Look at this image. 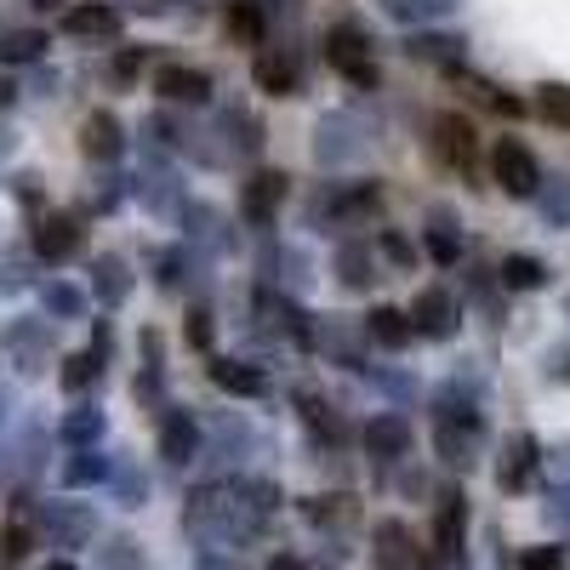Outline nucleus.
Instances as JSON below:
<instances>
[{
    "label": "nucleus",
    "mask_w": 570,
    "mask_h": 570,
    "mask_svg": "<svg viewBox=\"0 0 570 570\" xmlns=\"http://www.w3.org/2000/svg\"><path fill=\"white\" fill-rule=\"evenodd\" d=\"M46 570H75V564H69V559H58V564H46Z\"/></svg>",
    "instance_id": "56"
},
{
    "label": "nucleus",
    "mask_w": 570,
    "mask_h": 570,
    "mask_svg": "<svg viewBox=\"0 0 570 570\" xmlns=\"http://www.w3.org/2000/svg\"><path fill=\"white\" fill-rule=\"evenodd\" d=\"M63 35L69 40H120V7H109V0H80V7L63 12Z\"/></svg>",
    "instance_id": "13"
},
{
    "label": "nucleus",
    "mask_w": 570,
    "mask_h": 570,
    "mask_svg": "<svg viewBox=\"0 0 570 570\" xmlns=\"http://www.w3.org/2000/svg\"><path fill=\"white\" fill-rule=\"evenodd\" d=\"M376 206H383V188H376V183H354V188H337V195H331V217H337V223L371 217Z\"/></svg>",
    "instance_id": "29"
},
{
    "label": "nucleus",
    "mask_w": 570,
    "mask_h": 570,
    "mask_svg": "<svg viewBox=\"0 0 570 570\" xmlns=\"http://www.w3.org/2000/svg\"><path fill=\"white\" fill-rule=\"evenodd\" d=\"M115 497H120V508H142V497H149V480H142L137 468H115Z\"/></svg>",
    "instance_id": "44"
},
{
    "label": "nucleus",
    "mask_w": 570,
    "mask_h": 570,
    "mask_svg": "<svg viewBox=\"0 0 570 570\" xmlns=\"http://www.w3.org/2000/svg\"><path fill=\"white\" fill-rule=\"evenodd\" d=\"M29 7H40V12H46V7H58V0H29Z\"/></svg>",
    "instance_id": "55"
},
{
    "label": "nucleus",
    "mask_w": 570,
    "mask_h": 570,
    "mask_svg": "<svg viewBox=\"0 0 570 570\" xmlns=\"http://www.w3.org/2000/svg\"><path fill=\"white\" fill-rule=\"evenodd\" d=\"M365 451H371L376 462H400V456L411 451V422H405L400 411H376L371 428H365Z\"/></svg>",
    "instance_id": "17"
},
{
    "label": "nucleus",
    "mask_w": 570,
    "mask_h": 570,
    "mask_svg": "<svg viewBox=\"0 0 570 570\" xmlns=\"http://www.w3.org/2000/svg\"><path fill=\"white\" fill-rule=\"evenodd\" d=\"M303 519H308V525H320V531H348L354 519H360V502H354L348 491L308 497V502H303Z\"/></svg>",
    "instance_id": "24"
},
{
    "label": "nucleus",
    "mask_w": 570,
    "mask_h": 570,
    "mask_svg": "<svg viewBox=\"0 0 570 570\" xmlns=\"http://www.w3.org/2000/svg\"><path fill=\"white\" fill-rule=\"evenodd\" d=\"M383 18L405 23V29H428V23H445L456 12V0H376Z\"/></svg>",
    "instance_id": "25"
},
{
    "label": "nucleus",
    "mask_w": 570,
    "mask_h": 570,
    "mask_svg": "<svg viewBox=\"0 0 570 570\" xmlns=\"http://www.w3.org/2000/svg\"><path fill=\"white\" fill-rule=\"evenodd\" d=\"M131 12H149V18H160V12H171V0H126Z\"/></svg>",
    "instance_id": "52"
},
{
    "label": "nucleus",
    "mask_w": 570,
    "mask_h": 570,
    "mask_svg": "<svg viewBox=\"0 0 570 570\" xmlns=\"http://www.w3.org/2000/svg\"><path fill=\"white\" fill-rule=\"evenodd\" d=\"M285 195H292V177H285V171H257V177L240 188V217H246L252 228H268V223L279 217Z\"/></svg>",
    "instance_id": "10"
},
{
    "label": "nucleus",
    "mask_w": 570,
    "mask_h": 570,
    "mask_svg": "<svg viewBox=\"0 0 570 570\" xmlns=\"http://www.w3.org/2000/svg\"><path fill=\"white\" fill-rule=\"evenodd\" d=\"M104 428H109V416L98 411V405H75L63 422H58V434H63V445H75V451H91L104 440Z\"/></svg>",
    "instance_id": "26"
},
{
    "label": "nucleus",
    "mask_w": 570,
    "mask_h": 570,
    "mask_svg": "<svg viewBox=\"0 0 570 570\" xmlns=\"http://www.w3.org/2000/svg\"><path fill=\"white\" fill-rule=\"evenodd\" d=\"M12 98H18V86H12V80H0V115L12 109Z\"/></svg>",
    "instance_id": "54"
},
{
    "label": "nucleus",
    "mask_w": 570,
    "mask_h": 570,
    "mask_svg": "<svg viewBox=\"0 0 570 570\" xmlns=\"http://www.w3.org/2000/svg\"><path fill=\"white\" fill-rule=\"evenodd\" d=\"M422 240H428V257H434V263H462V234H456V223L440 212L434 217V228H422Z\"/></svg>",
    "instance_id": "34"
},
{
    "label": "nucleus",
    "mask_w": 570,
    "mask_h": 570,
    "mask_svg": "<svg viewBox=\"0 0 570 570\" xmlns=\"http://www.w3.org/2000/svg\"><path fill=\"white\" fill-rule=\"evenodd\" d=\"M376 252H383L394 268H411V263H416V246L405 240L400 228H376Z\"/></svg>",
    "instance_id": "43"
},
{
    "label": "nucleus",
    "mask_w": 570,
    "mask_h": 570,
    "mask_svg": "<svg viewBox=\"0 0 570 570\" xmlns=\"http://www.w3.org/2000/svg\"><path fill=\"white\" fill-rule=\"evenodd\" d=\"M365 155V126L354 115H325L314 126V160L320 166H348Z\"/></svg>",
    "instance_id": "7"
},
{
    "label": "nucleus",
    "mask_w": 570,
    "mask_h": 570,
    "mask_svg": "<svg viewBox=\"0 0 570 570\" xmlns=\"http://www.w3.org/2000/svg\"><path fill=\"white\" fill-rule=\"evenodd\" d=\"M91 297H98L104 308H120V303L131 297V268H126V257H115V252L91 257Z\"/></svg>",
    "instance_id": "20"
},
{
    "label": "nucleus",
    "mask_w": 570,
    "mask_h": 570,
    "mask_svg": "<svg viewBox=\"0 0 570 570\" xmlns=\"http://www.w3.org/2000/svg\"><path fill=\"white\" fill-rule=\"evenodd\" d=\"M35 468H40V428L29 422L23 434H18V445H12V456H7V485L12 480H29Z\"/></svg>",
    "instance_id": "37"
},
{
    "label": "nucleus",
    "mask_w": 570,
    "mask_h": 570,
    "mask_svg": "<svg viewBox=\"0 0 570 570\" xmlns=\"http://www.w3.org/2000/svg\"><path fill=\"white\" fill-rule=\"evenodd\" d=\"M519 570H564V548H553V542L525 548V553H519Z\"/></svg>",
    "instance_id": "45"
},
{
    "label": "nucleus",
    "mask_w": 570,
    "mask_h": 570,
    "mask_svg": "<svg viewBox=\"0 0 570 570\" xmlns=\"http://www.w3.org/2000/svg\"><path fill=\"white\" fill-rule=\"evenodd\" d=\"M462 52H468V40H456V35H434V29H416L411 40H405V58H416V63H440V69H462Z\"/></svg>",
    "instance_id": "21"
},
{
    "label": "nucleus",
    "mask_w": 570,
    "mask_h": 570,
    "mask_svg": "<svg viewBox=\"0 0 570 570\" xmlns=\"http://www.w3.org/2000/svg\"><path fill=\"white\" fill-rule=\"evenodd\" d=\"M183 525H188V537H206V542H246L268 525V519L246 502V485L212 480V485H200L195 497H188Z\"/></svg>",
    "instance_id": "1"
},
{
    "label": "nucleus",
    "mask_w": 570,
    "mask_h": 570,
    "mask_svg": "<svg viewBox=\"0 0 570 570\" xmlns=\"http://www.w3.org/2000/svg\"><path fill=\"white\" fill-rule=\"evenodd\" d=\"M268 570H308V564H303L297 553H274V559H268Z\"/></svg>",
    "instance_id": "53"
},
{
    "label": "nucleus",
    "mask_w": 570,
    "mask_h": 570,
    "mask_svg": "<svg viewBox=\"0 0 570 570\" xmlns=\"http://www.w3.org/2000/svg\"><path fill=\"white\" fill-rule=\"evenodd\" d=\"M325 63L337 69L348 86H360V91L376 86V58H371V46H365V35L354 23H337L325 35Z\"/></svg>",
    "instance_id": "4"
},
{
    "label": "nucleus",
    "mask_w": 570,
    "mask_h": 570,
    "mask_svg": "<svg viewBox=\"0 0 570 570\" xmlns=\"http://www.w3.org/2000/svg\"><path fill=\"white\" fill-rule=\"evenodd\" d=\"M491 183L502 188L508 200H537L542 166H537V155H531L519 137H497V142H491Z\"/></svg>",
    "instance_id": "3"
},
{
    "label": "nucleus",
    "mask_w": 570,
    "mask_h": 570,
    "mask_svg": "<svg viewBox=\"0 0 570 570\" xmlns=\"http://www.w3.org/2000/svg\"><path fill=\"white\" fill-rule=\"evenodd\" d=\"M337 274H343L348 292H365L371 274H376V252H371V246H343V252H337Z\"/></svg>",
    "instance_id": "35"
},
{
    "label": "nucleus",
    "mask_w": 570,
    "mask_h": 570,
    "mask_svg": "<svg viewBox=\"0 0 570 570\" xmlns=\"http://www.w3.org/2000/svg\"><path fill=\"white\" fill-rule=\"evenodd\" d=\"M195 570H240V564L223 559V553H200V559H195Z\"/></svg>",
    "instance_id": "51"
},
{
    "label": "nucleus",
    "mask_w": 570,
    "mask_h": 570,
    "mask_svg": "<svg viewBox=\"0 0 570 570\" xmlns=\"http://www.w3.org/2000/svg\"><path fill=\"white\" fill-rule=\"evenodd\" d=\"M537 115H542V120H553L559 131H570V86L542 80V86H537Z\"/></svg>",
    "instance_id": "39"
},
{
    "label": "nucleus",
    "mask_w": 570,
    "mask_h": 570,
    "mask_svg": "<svg viewBox=\"0 0 570 570\" xmlns=\"http://www.w3.org/2000/svg\"><path fill=\"white\" fill-rule=\"evenodd\" d=\"M480 434H485V416L473 411V405H462V400H440V411H434V445H440V456L451 462V468H468L473 462V445H480Z\"/></svg>",
    "instance_id": "2"
},
{
    "label": "nucleus",
    "mask_w": 570,
    "mask_h": 570,
    "mask_svg": "<svg viewBox=\"0 0 570 570\" xmlns=\"http://www.w3.org/2000/svg\"><path fill=\"white\" fill-rule=\"evenodd\" d=\"M23 553H29V525H23V519H12V525L0 531V559H12V564H18Z\"/></svg>",
    "instance_id": "46"
},
{
    "label": "nucleus",
    "mask_w": 570,
    "mask_h": 570,
    "mask_svg": "<svg viewBox=\"0 0 570 570\" xmlns=\"http://www.w3.org/2000/svg\"><path fill=\"white\" fill-rule=\"evenodd\" d=\"M40 531H46V542H58V548H86L91 531H98V519H91V508H80V502H46L40 508Z\"/></svg>",
    "instance_id": "11"
},
{
    "label": "nucleus",
    "mask_w": 570,
    "mask_h": 570,
    "mask_svg": "<svg viewBox=\"0 0 570 570\" xmlns=\"http://www.w3.org/2000/svg\"><path fill=\"white\" fill-rule=\"evenodd\" d=\"M0 411H7V389H0Z\"/></svg>",
    "instance_id": "57"
},
{
    "label": "nucleus",
    "mask_w": 570,
    "mask_h": 570,
    "mask_svg": "<svg viewBox=\"0 0 570 570\" xmlns=\"http://www.w3.org/2000/svg\"><path fill=\"white\" fill-rule=\"evenodd\" d=\"M434 160L462 171V177L473 171V160H480V131H473L468 115H456V109L434 115Z\"/></svg>",
    "instance_id": "6"
},
{
    "label": "nucleus",
    "mask_w": 570,
    "mask_h": 570,
    "mask_svg": "<svg viewBox=\"0 0 570 570\" xmlns=\"http://www.w3.org/2000/svg\"><path fill=\"white\" fill-rule=\"evenodd\" d=\"M40 303H46V314H52V320H80L86 314V292H80V285H69V279H46L40 285Z\"/></svg>",
    "instance_id": "32"
},
{
    "label": "nucleus",
    "mask_w": 570,
    "mask_h": 570,
    "mask_svg": "<svg viewBox=\"0 0 570 570\" xmlns=\"http://www.w3.org/2000/svg\"><path fill=\"white\" fill-rule=\"evenodd\" d=\"M371 559H376V570H416V564H428V553L416 548V531L405 525V519H376Z\"/></svg>",
    "instance_id": "8"
},
{
    "label": "nucleus",
    "mask_w": 570,
    "mask_h": 570,
    "mask_svg": "<svg viewBox=\"0 0 570 570\" xmlns=\"http://www.w3.org/2000/svg\"><path fill=\"white\" fill-rule=\"evenodd\" d=\"M502 285H508V292H542V285H548V263L531 257V252H508L502 257Z\"/></svg>",
    "instance_id": "28"
},
{
    "label": "nucleus",
    "mask_w": 570,
    "mask_h": 570,
    "mask_svg": "<svg viewBox=\"0 0 570 570\" xmlns=\"http://www.w3.org/2000/svg\"><path fill=\"white\" fill-rule=\"evenodd\" d=\"M75 252H80V223H75L69 212H40V217H35V257L63 263V257H75Z\"/></svg>",
    "instance_id": "14"
},
{
    "label": "nucleus",
    "mask_w": 570,
    "mask_h": 570,
    "mask_svg": "<svg viewBox=\"0 0 570 570\" xmlns=\"http://www.w3.org/2000/svg\"><path fill=\"white\" fill-rule=\"evenodd\" d=\"M98 376H104V354H91V348H86V354H69V360H63L58 383H63L69 394H86L91 383H98Z\"/></svg>",
    "instance_id": "36"
},
{
    "label": "nucleus",
    "mask_w": 570,
    "mask_h": 570,
    "mask_svg": "<svg viewBox=\"0 0 570 570\" xmlns=\"http://www.w3.org/2000/svg\"><path fill=\"white\" fill-rule=\"evenodd\" d=\"M252 80H257V91H268V98H297L303 91V69H297V58L285 52V46H257Z\"/></svg>",
    "instance_id": "9"
},
{
    "label": "nucleus",
    "mask_w": 570,
    "mask_h": 570,
    "mask_svg": "<svg viewBox=\"0 0 570 570\" xmlns=\"http://www.w3.org/2000/svg\"><path fill=\"white\" fill-rule=\"evenodd\" d=\"M183 268H188V257H183V252H160V285H166V292L183 279Z\"/></svg>",
    "instance_id": "48"
},
{
    "label": "nucleus",
    "mask_w": 570,
    "mask_h": 570,
    "mask_svg": "<svg viewBox=\"0 0 570 570\" xmlns=\"http://www.w3.org/2000/svg\"><path fill=\"white\" fill-rule=\"evenodd\" d=\"M188 228L200 234V240L212 246V252H223L228 246V234H223V217L212 212V206H188Z\"/></svg>",
    "instance_id": "42"
},
{
    "label": "nucleus",
    "mask_w": 570,
    "mask_h": 570,
    "mask_svg": "<svg viewBox=\"0 0 570 570\" xmlns=\"http://www.w3.org/2000/svg\"><path fill=\"white\" fill-rule=\"evenodd\" d=\"M195 451H200V422H195V411L171 405V411L160 416V456H166L171 468H188V462H195Z\"/></svg>",
    "instance_id": "15"
},
{
    "label": "nucleus",
    "mask_w": 570,
    "mask_h": 570,
    "mask_svg": "<svg viewBox=\"0 0 570 570\" xmlns=\"http://www.w3.org/2000/svg\"><path fill=\"white\" fill-rule=\"evenodd\" d=\"M462 508H468L462 491H445L440 497V525L434 531H440V553L445 559H462Z\"/></svg>",
    "instance_id": "31"
},
{
    "label": "nucleus",
    "mask_w": 570,
    "mask_h": 570,
    "mask_svg": "<svg viewBox=\"0 0 570 570\" xmlns=\"http://www.w3.org/2000/svg\"><path fill=\"white\" fill-rule=\"evenodd\" d=\"M104 480H115V462L91 445V451H75L69 462H63V485L69 491H86V485H104Z\"/></svg>",
    "instance_id": "27"
},
{
    "label": "nucleus",
    "mask_w": 570,
    "mask_h": 570,
    "mask_svg": "<svg viewBox=\"0 0 570 570\" xmlns=\"http://www.w3.org/2000/svg\"><path fill=\"white\" fill-rule=\"evenodd\" d=\"M80 155L98 160V166H115V160L126 155V131H120V120H115L109 109L86 115V126H80Z\"/></svg>",
    "instance_id": "16"
},
{
    "label": "nucleus",
    "mask_w": 570,
    "mask_h": 570,
    "mask_svg": "<svg viewBox=\"0 0 570 570\" xmlns=\"http://www.w3.org/2000/svg\"><path fill=\"white\" fill-rule=\"evenodd\" d=\"M212 383L234 400H268V376L252 360H212Z\"/></svg>",
    "instance_id": "19"
},
{
    "label": "nucleus",
    "mask_w": 570,
    "mask_h": 570,
    "mask_svg": "<svg viewBox=\"0 0 570 570\" xmlns=\"http://www.w3.org/2000/svg\"><path fill=\"white\" fill-rule=\"evenodd\" d=\"M155 91L166 104H212V75L206 69H188V63H166L155 75Z\"/></svg>",
    "instance_id": "18"
},
{
    "label": "nucleus",
    "mask_w": 570,
    "mask_h": 570,
    "mask_svg": "<svg viewBox=\"0 0 570 570\" xmlns=\"http://www.w3.org/2000/svg\"><path fill=\"white\" fill-rule=\"evenodd\" d=\"M411 331L428 343H451L462 331V303L445 292V285H422L416 303H411Z\"/></svg>",
    "instance_id": "5"
},
{
    "label": "nucleus",
    "mask_w": 570,
    "mask_h": 570,
    "mask_svg": "<svg viewBox=\"0 0 570 570\" xmlns=\"http://www.w3.org/2000/svg\"><path fill=\"white\" fill-rule=\"evenodd\" d=\"M223 131H234V137H228L234 155H257V149H263V126H257L252 115H240V109L223 115Z\"/></svg>",
    "instance_id": "40"
},
{
    "label": "nucleus",
    "mask_w": 570,
    "mask_h": 570,
    "mask_svg": "<svg viewBox=\"0 0 570 570\" xmlns=\"http://www.w3.org/2000/svg\"><path fill=\"white\" fill-rule=\"evenodd\" d=\"M183 337H188V348H212V314L206 308H195V314H188V325H183Z\"/></svg>",
    "instance_id": "47"
},
{
    "label": "nucleus",
    "mask_w": 570,
    "mask_h": 570,
    "mask_svg": "<svg viewBox=\"0 0 570 570\" xmlns=\"http://www.w3.org/2000/svg\"><path fill=\"white\" fill-rule=\"evenodd\" d=\"M365 337L376 343V348H405L416 331H411V308H389V303H376L371 314H365Z\"/></svg>",
    "instance_id": "23"
},
{
    "label": "nucleus",
    "mask_w": 570,
    "mask_h": 570,
    "mask_svg": "<svg viewBox=\"0 0 570 570\" xmlns=\"http://www.w3.org/2000/svg\"><path fill=\"white\" fill-rule=\"evenodd\" d=\"M531 473H537V440L531 434H513L502 445V462H497V485L502 491H525Z\"/></svg>",
    "instance_id": "22"
},
{
    "label": "nucleus",
    "mask_w": 570,
    "mask_h": 570,
    "mask_svg": "<svg viewBox=\"0 0 570 570\" xmlns=\"http://www.w3.org/2000/svg\"><path fill=\"white\" fill-rule=\"evenodd\" d=\"M292 400H297V411H303V422H308V434H314V440H337V428H343V422H337V411H331L314 389H297Z\"/></svg>",
    "instance_id": "33"
},
{
    "label": "nucleus",
    "mask_w": 570,
    "mask_h": 570,
    "mask_svg": "<svg viewBox=\"0 0 570 570\" xmlns=\"http://www.w3.org/2000/svg\"><path fill=\"white\" fill-rule=\"evenodd\" d=\"M7 354L23 376H40L46 360H52V331H46L40 320H12L7 325Z\"/></svg>",
    "instance_id": "12"
},
{
    "label": "nucleus",
    "mask_w": 570,
    "mask_h": 570,
    "mask_svg": "<svg viewBox=\"0 0 570 570\" xmlns=\"http://www.w3.org/2000/svg\"><path fill=\"white\" fill-rule=\"evenodd\" d=\"M40 52H46L40 29H12L7 40H0V58H7V63H40Z\"/></svg>",
    "instance_id": "41"
},
{
    "label": "nucleus",
    "mask_w": 570,
    "mask_h": 570,
    "mask_svg": "<svg viewBox=\"0 0 570 570\" xmlns=\"http://www.w3.org/2000/svg\"><path fill=\"white\" fill-rule=\"evenodd\" d=\"M537 212H542L548 228H570V177H564V171H559V177H542Z\"/></svg>",
    "instance_id": "30"
},
{
    "label": "nucleus",
    "mask_w": 570,
    "mask_h": 570,
    "mask_svg": "<svg viewBox=\"0 0 570 570\" xmlns=\"http://www.w3.org/2000/svg\"><path fill=\"white\" fill-rule=\"evenodd\" d=\"M137 69H142V52H120L115 58V80H131Z\"/></svg>",
    "instance_id": "50"
},
{
    "label": "nucleus",
    "mask_w": 570,
    "mask_h": 570,
    "mask_svg": "<svg viewBox=\"0 0 570 570\" xmlns=\"http://www.w3.org/2000/svg\"><path fill=\"white\" fill-rule=\"evenodd\" d=\"M228 35L240 46L263 40V7H257V0H234V7H228Z\"/></svg>",
    "instance_id": "38"
},
{
    "label": "nucleus",
    "mask_w": 570,
    "mask_h": 570,
    "mask_svg": "<svg viewBox=\"0 0 570 570\" xmlns=\"http://www.w3.org/2000/svg\"><path fill=\"white\" fill-rule=\"evenodd\" d=\"M0 285H7V292L29 285V263H23V257H7V274H0Z\"/></svg>",
    "instance_id": "49"
}]
</instances>
